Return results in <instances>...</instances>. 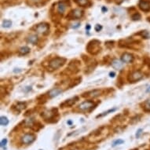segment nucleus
Returning <instances> with one entry per match:
<instances>
[{"label": "nucleus", "mask_w": 150, "mask_h": 150, "mask_svg": "<svg viewBox=\"0 0 150 150\" xmlns=\"http://www.w3.org/2000/svg\"><path fill=\"white\" fill-rule=\"evenodd\" d=\"M67 123H68V125H70V126H71V125L72 124V120H68V121L67 122Z\"/></svg>", "instance_id": "32"}, {"label": "nucleus", "mask_w": 150, "mask_h": 150, "mask_svg": "<svg viewBox=\"0 0 150 150\" xmlns=\"http://www.w3.org/2000/svg\"><path fill=\"white\" fill-rule=\"evenodd\" d=\"M25 108V104H24V103H21V102H19V103H17V107H16V108L18 110V112H20V111H21L23 108Z\"/></svg>", "instance_id": "25"}, {"label": "nucleus", "mask_w": 150, "mask_h": 150, "mask_svg": "<svg viewBox=\"0 0 150 150\" xmlns=\"http://www.w3.org/2000/svg\"><path fill=\"white\" fill-rule=\"evenodd\" d=\"M0 124L2 126H7L9 124V119L6 116H1V118H0Z\"/></svg>", "instance_id": "20"}, {"label": "nucleus", "mask_w": 150, "mask_h": 150, "mask_svg": "<svg viewBox=\"0 0 150 150\" xmlns=\"http://www.w3.org/2000/svg\"><path fill=\"white\" fill-rule=\"evenodd\" d=\"M112 66L115 69H120L122 67H123V63L119 61V60H117V59H115L112 62Z\"/></svg>", "instance_id": "15"}, {"label": "nucleus", "mask_w": 150, "mask_h": 150, "mask_svg": "<svg viewBox=\"0 0 150 150\" xmlns=\"http://www.w3.org/2000/svg\"><path fill=\"white\" fill-rule=\"evenodd\" d=\"M121 59L124 63H131V62L133 61V60H134V57H133L132 54H131L129 53H124L122 55Z\"/></svg>", "instance_id": "11"}, {"label": "nucleus", "mask_w": 150, "mask_h": 150, "mask_svg": "<svg viewBox=\"0 0 150 150\" xmlns=\"http://www.w3.org/2000/svg\"><path fill=\"white\" fill-rule=\"evenodd\" d=\"M77 100H78V97H75L73 98H71V99H68L67 100V101H65L64 103H62L61 105V107H63V108H65V107H70L72 105H73L75 103H76L77 102Z\"/></svg>", "instance_id": "12"}, {"label": "nucleus", "mask_w": 150, "mask_h": 150, "mask_svg": "<svg viewBox=\"0 0 150 150\" xmlns=\"http://www.w3.org/2000/svg\"><path fill=\"white\" fill-rule=\"evenodd\" d=\"M86 28L87 30H89V29L91 28V26H90V25H89V24H88V25H87V26L86 27Z\"/></svg>", "instance_id": "33"}, {"label": "nucleus", "mask_w": 150, "mask_h": 150, "mask_svg": "<svg viewBox=\"0 0 150 150\" xmlns=\"http://www.w3.org/2000/svg\"><path fill=\"white\" fill-rule=\"evenodd\" d=\"M27 40H28V43L35 45L37 43V42H38V37H37V35H32L28 36V38Z\"/></svg>", "instance_id": "17"}, {"label": "nucleus", "mask_w": 150, "mask_h": 150, "mask_svg": "<svg viewBox=\"0 0 150 150\" xmlns=\"http://www.w3.org/2000/svg\"><path fill=\"white\" fill-rule=\"evenodd\" d=\"M116 110V108H112V109H109V110H108L107 112H102V114H100V115H98V116H97V118H99V117H102V116H106V115H108L109 112H115Z\"/></svg>", "instance_id": "21"}, {"label": "nucleus", "mask_w": 150, "mask_h": 150, "mask_svg": "<svg viewBox=\"0 0 150 150\" xmlns=\"http://www.w3.org/2000/svg\"><path fill=\"white\" fill-rule=\"evenodd\" d=\"M65 62V59L62 57H56L51 60L49 63V68L51 70H54L62 66Z\"/></svg>", "instance_id": "1"}, {"label": "nucleus", "mask_w": 150, "mask_h": 150, "mask_svg": "<svg viewBox=\"0 0 150 150\" xmlns=\"http://www.w3.org/2000/svg\"><path fill=\"white\" fill-rule=\"evenodd\" d=\"M143 108L146 112H150V98L147 99L143 104Z\"/></svg>", "instance_id": "19"}, {"label": "nucleus", "mask_w": 150, "mask_h": 150, "mask_svg": "<svg viewBox=\"0 0 150 150\" xmlns=\"http://www.w3.org/2000/svg\"><path fill=\"white\" fill-rule=\"evenodd\" d=\"M75 2H76L79 6H83V7L90 6L91 5L90 0H75Z\"/></svg>", "instance_id": "13"}, {"label": "nucleus", "mask_w": 150, "mask_h": 150, "mask_svg": "<svg viewBox=\"0 0 150 150\" xmlns=\"http://www.w3.org/2000/svg\"><path fill=\"white\" fill-rule=\"evenodd\" d=\"M143 78V74L139 71H135L133 72L128 77V80L131 83H134L137 81H139Z\"/></svg>", "instance_id": "4"}, {"label": "nucleus", "mask_w": 150, "mask_h": 150, "mask_svg": "<svg viewBox=\"0 0 150 150\" xmlns=\"http://www.w3.org/2000/svg\"><path fill=\"white\" fill-rule=\"evenodd\" d=\"M36 139V136L34 134H30V133H28V134H25L22 137H21V143L24 144V145H30L32 143H33Z\"/></svg>", "instance_id": "3"}, {"label": "nucleus", "mask_w": 150, "mask_h": 150, "mask_svg": "<svg viewBox=\"0 0 150 150\" xmlns=\"http://www.w3.org/2000/svg\"><path fill=\"white\" fill-rule=\"evenodd\" d=\"M35 30H36V32H38L40 34L46 35L49 32V25L47 24H45V23L39 24L35 27Z\"/></svg>", "instance_id": "7"}, {"label": "nucleus", "mask_w": 150, "mask_h": 150, "mask_svg": "<svg viewBox=\"0 0 150 150\" xmlns=\"http://www.w3.org/2000/svg\"><path fill=\"white\" fill-rule=\"evenodd\" d=\"M123 1H124V0H116V3H117L118 4H120V3H122Z\"/></svg>", "instance_id": "30"}, {"label": "nucleus", "mask_w": 150, "mask_h": 150, "mask_svg": "<svg viewBox=\"0 0 150 150\" xmlns=\"http://www.w3.org/2000/svg\"><path fill=\"white\" fill-rule=\"evenodd\" d=\"M138 6L142 10L145 12H148L150 10V3L149 2L145 1V0H141L138 3Z\"/></svg>", "instance_id": "9"}, {"label": "nucleus", "mask_w": 150, "mask_h": 150, "mask_svg": "<svg viewBox=\"0 0 150 150\" xmlns=\"http://www.w3.org/2000/svg\"><path fill=\"white\" fill-rule=\"evenodd\" d=\"M140 35L144 37L145 39H149L150 38V32H148V31H142Z\"/></svg>", "instance_id": "23"}, {"label": "nucleus", "mask_w": 150, "mask_h": 150, "mask_svg": "<svg viewBox=\"0 0 150 150\" xmlns=\"http://www.w3.org/2000/svg\"><path fill=\"white\" fill-rule=\"evenodd\" d=\"M68 4V3L66 1H62V2L58 3V4H57V11H58V13L61 14H64V12L67 9Z\"/></svg>", "instance_id": "10"}, {"label": "nucleus", "mask_w": 150, "mask_h": 150, "mask_svg": "<svg viewBox=\"0 0 150 150\" xmlns=\"http://www.w3.org/2000/svg\"><path fill=\"white\" fill-rule=\"evenodd\" d=\"M83 16V11L78 9L72 10L71 13L68 15V17L70 19H79Z\"/></svg>", "instance_id": "8"}, {"label": "nucleus", "mask_w": 150, "mask_h": 150, "mask_svg": "<svg viewBox=\"0 0 150 150\" xmlns=\"http://www.w3.org/2000/svg\"><path fill=\"white\" fill-rule=\"evenodd\" d=\"M123 143H124V141H123V140H122V139H116V140H115L113 142H112V147H116V146H117V145H122Z\"/></svg>", "instance_id": "22"}, {"label": "nucleus", "mask_w": 150, "mask_h": 150, "mask_svg": "<svg viewBox=\"0 0 150 150\" xmlns=\"http://www.w3.org/2000/svg\"><path fill=\"white\" fill-rule=\"evenodd\" d=\"M100 94H101V91H98V90H94L93 91H90V92H87L86 94H85L83 96L84 97H95L97 96H99Z\"/></svg>", "instance_id": "14"}, {"label": "nucleus", "mask_w": 150, "mask_h": 150, "mask_svg": "<svg viewBox=\"0 0 150 150\" xmlns=\"http://www.w3.org/2000/svg\"><path fill=\"white\" fill-rule=\"evenodd\" d=\"M140 18H141V15L139 14H137V13L132 16V19L134 20V21H136V20H140Z\"/></svg>", "instance_id": "27"}, {"label": "nucleus", "mask_w": 150, "mask_h": 150, "mask_svg": "<svg viewBox=\"0 0 150 150\" xmlns=\"http://www.w3.org/2000/svg\"><path fill=\"white\" fill-rule=\"evenodd\" d=\"M87 51L91 54H97L100 51V42L97 40H93L88 43Z\"/></svg>", "instance_id": "2"}, {"label": "nucleus", "mask_w": 150, "mask_h": 150, "mask_svg": "<svg viewBox=\"0 0 150 150\" xmlns=\"http://www.w3.org/2000/svg\"><path fill=\"white\" fill-rule=\"evenodd\" d=\"M11 24H12V22L9 20H6V21H3V28H9L11 26Z\"/></svg>", "instance_id": "24"}, {"label": "nucleus", "mask_w": 150, "mask_h": 150, "mask_svg": "<svg viewBox=\"0 0 150 150\" xmlns=\"http://www.w3.org/2000/svg\"><path fill=\"white\" fill-rule=\"evenodd\" d=\"M55 112H57V109H52L51 111H48L47 112H44V114H42V116L45 119L46 121L47 122H49V123H51V119H54V117H55V115L57 113V112H56L55 113Z\"/></svg>", "instance_id": "5"}, {"label": "nucleus", "mask_w": 150, "mask_h": 150, "mask_svg": "<svg viewBox=\"0 0 150 150\" xmlns=\"http://www.w3.org/2000/svg\"><path fill=\"white\" fill-rule=\"evenodd\" d=\"M7 144V139L6 138H4L1 141V143H0V146H1L2 148H4Z\"/></svg>", "instance_id": "26"}, {"label": "nucleus", "mask_w": 150, "mask_h": 150, "mask_svg": "<svg viewBox=\"0 0 150 150\" xmlns=\"http://www.w3.org/2000/svg\"><path fill=\"white\" fill-rule=\"evenodd\" d=\"M142 132V129H138V130H137V133H136V137H137V138H138V137H140Z\"/></svg>", "instance_id": "28"}, {"label": "nucleus", "mask_w": 150, "mask_h": 150, "mask_svg": "<svg viewBox=\"0 0 150 150\" xmlns=\"http://www.w3.org/2000/svg\"><path fill=\"white\" fill-rule=\"evenodd\" d=\"M102 10H103V11H105H105H107V9H106V8H105V7H103V8H102Z\"/></svg>", "instance_id": "34"}, {"label": "nucleus", "mask_w": 150, "mask_h": 150, "mask_svg": "<svg viewBox=\"0 0 150 150\" xmlns=\"http://www.w3.org/2000/svg\"><path fill=\"white\" fill-rule=\"evenodd\" d=\"M102 28V27L101 25H99V24H97V25L95 26V31L96 32H99V31H101Z\"/></svg>", "instance_id": "29"}, {"label": "nucleus", "mask_w": 150, "mask_h": 150, "mask_svg": "<svg viewBox=\"0 0 150 150\" xmlns=\"http://www.w3.org/2000/svg\"><path fill=\"white\" fill-rule=\"evenodd\" d=\"M30 52V49L28 47V46H24V47H21L20 49H19V54L21 55H25L27 54H28Z\"/></svg>", "instance_id": "18"}, {"label": "nucleus", "mask_w": 150, "mask_h": 150, "mask_svg": "<svg viewBox=\"0 0 150 150\" xmlns=\"http://www.w3.org/2000/svg\"><path fill=\"white\" fill-rule=\"evenodd\" d=\"M61 92H62V91H61V89L54 88V89H52L51 91L49 92V96L51 97H54L57 96L58 94H60Z\"/></svg>", "instance_id": "16"}, {"label": "nucleus", "mask_w": 150, "mask_h": 150, "mask_svg": "<svg viewBox=\"0 0 150 150\" xmlns=\"http://www.w3.org/2000/svg\"><path fill=\"white\" fill-rule=\"evenodd\" d=\"M109 75H110V76H111V77H114V76H115V73H114V72H110Z\"/></svg>", "instance_id": "31"}, {"label": "nucleus", "mask_w": 150, "mask_h": 150, "mask_svg": "<svg viewBox=\"0 0 150 150\" xmlns=\"http://www.w3.org/2000/svg\"><path fill=\"white\" fill-rule=\"evenodd\" d=\"M93 106H94V102H93L85 101L79 105V109L80 111L86 112V111H89L90 109H91L93 108Z\"/></svg>", "instance_id": "6"}]
</instances>
